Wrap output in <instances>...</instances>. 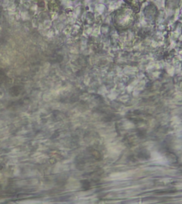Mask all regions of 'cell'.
I'll return each instance as SVG.
<instances>
[{
	"instance_id": "cell-1",
	"label": "cell",
	"mask_w": 182,
	"mask_h": 204,
	"mask_svg": "<svg viewBox=\"0 0 182 204\" xmlns=\"http://www.w3.org/2000/svg\"><path fill=\"white\" fill-rule=\"evenodd\" d=\"M48 7L49 10L52 11H56L58 9V5L57 4L56 0H50L48 4Z\"/></svg>"
}]
</instances>
